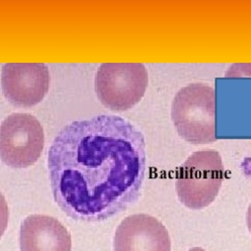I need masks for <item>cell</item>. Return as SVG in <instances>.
I'll list each match as a JSON object with an SVG mask.
<instances>
[{
    "label": "cell",
    "mask_w": 251,
    "mask_h": 251,
    "mask_svg": "<svg viewBox=\"0 0 251 251\" xmlns=\"http://www.w3.org/2000/svg\"><path fill=\"white\" fill-rule=\"evenodd\" d=\"M47 166L54 200L69 217L103 221L126 210L140 195L144 136L119 116L75 121L55 136Z\"/></svg>",
    "instance_id": "6da1fadb"
},
{
    "label": "cell",
    "mask_w": 251,
    "mask_h": 251,
    "mask_svg": "<svg viewBox=\"0 0 251 251\" xmlns=\"http://www.w3.org/2000/svg\"><path fill=\"white\" fill-rule=\"evenodd\" d=\"M172 119L178 134L187 142H214L217 139L215 89L203 82L180 88L173 101Z\"/></svg>",
    "instance_id": "7a4b0ae2"
},
{
    "label": "cell",
    "mask_w": 251,
    "mask_h": 251,
    "mask_svg": "<svg viewBox=\"0 0 251 251\" xmlns=\"http://www.w3.org/2000/svg\"><path fill=\"white\" fill-rule=\"evenodd\" d=\"M225 175L218 151L194 152L177 171L176 190L179 201L194 210L207 207L218 195Z\"/></svg>",
    "instance_id": "3957f363"
},
{
    "label": "cell",
    "mask_w": 251,
    "mask_h": 251,
    "mask_svg": "<svg viewBox=\"0 0 251 251\" xmlns=\"http://www.w3.org/2000/svg\"><path fill=\"white\" fill-rule=\"evenodd\" d=\"M148 85V73L142 63H103L95 76L99 101L113 111H126L137 104Z\"/></svg>",
    "instance_id": "277c9868"
},
{
    "label": "cell",
    "mask_w": 251,
    "mask_h": 251,
    "mask_svg": "<svg viewBox=\"0 0 251 251\" xmlns=\"http://www.w3.org/2000/svg\"><path fill=\"white\" fill-rule=\"evenodd\" d=\"M44 147V131L39 121L30 114L14 113L0 126V157L14 169L33 165Z\"/></svg>",
    "instance_id": "5b68a950"
},
{
    "label": "cell",
    "mask_w": 251,
    "mask_h": 251,
    "mask_svg": "<svg viewBox=\"0 0 251 251\" xmlns=\"http://www.w3.org/2000/svg\"><path fill=\"white\" fill-rule=\"evenodd\" d=\"M50 75L44 63H6L1 70L2 91L16 107H32L48 92Z\"/></svg>",
    "instance_id": "8992f818"
},
{
    "label": "cell",
    "mask_w": 251,
    "mask_h": 251,
    "mask_svg": "<svg viewBox=\"0 0 251 251\" xmlns=\"http://www.w3.org/2000/svg\"><path fill=\"white\" fill-rule=\"evenodd\" d=\"M114 251H171V239L159 220L135 214L124 219L117 227Z\"/></svg>",
    "instance_id": "52a82bcc"
},
{
    "label": "cell",
    "mask_w": 251,
    "mask_h": 251,
    "mask_svg": "<svg viewBox=\"0 0 251 251\" xmlns=\"http://www.w3.org/2000/svg\"><path fill=\"white\" fill-rule=\"evenodd\" d=\"M21 251H72V239L67 228L55 218L31 215L21 224Z\"/></svg>",
    "instance_id": "ba28073f"
},
{
    "label": "cell",
    "mask_w": 251,
    "mask_h": 251,
    "mask_svg": "<svg viewBox=\"0 0 251 251\" xmlns=\"http://www.w3.org/2000/svg\"><path fill=\"white\" fill-rule=\"evenodd\" d=\"M226 75L251 76V64H236L231 66Z\"/></svg>",
    "instance_id": "9c48e42d"
},
{
    "label": "cell",
    "mask_w": 251,
    "mask_h": 251,
    "mask_svg": "<svg viewBox=\"0 0 251 251\" xmlns=\"http://www.w3.org/2000/svg\"><path fill=\"white\" fill-rule=\"evenodd\" d=\"M246 222H247V226H248V229L249 231L251 232V204L248 208V211H247V216H246Z\"/></svg>",
    "instance_id": "30bf717a"
},
{
    "label": "cell",
    "mask_w": 251,
    "mask_h": 251,
    "mask_svg": "<svg viewBox=\"0 0 251 251\" xmlns=\"http://www.w3.org/2000/svg\"><path fill=\"white\" fill-rule=\"evenodd\" d=\"M188 251H205V250L202 249V248H200V247H194V248H191V249L188 250Z\"/></svg>",
    "instance_id": "8fae6325"
}]
</instances>
